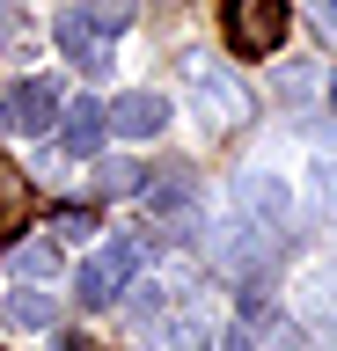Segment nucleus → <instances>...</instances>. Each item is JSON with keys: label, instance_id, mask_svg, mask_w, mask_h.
<instances>
[{"label": "nucleus", "instance_id": "nucleus-1", "mask_svg": "<svg viewBox=\"0 0 337 351\" xmlns=\"http://www.w3.org/2000/svg\"><path fill=\"white\" fill-rule=\"evenodd\" d=\"M132 271H139V241H132V234H117L103 256H89L81 271H73V300H81V307H111V300H117V285L132 278Z\"/></svg>", "mask_w": 337, "mask_h": 351}, {"label": "nucleus", "instance_id": "nucleus-2", "mask_svg": "<svg viewBox=\"0 0 337 351\" xmlns=\"http://www.w3.org/2000/svg\"><path fill=\"white\" fill-rule=\"evenodd\" d=\"M286 37V0H227V44L249 51V59H264L279 51Z\"/></svg>", "mask_w": 337, "mask_h": 351}, {"label": "nucleus", "instance_id": "nucleus-3", "mask_svg": "<svg viewBox=\"0 0 337 351\" xmlns=\"http://www.w3.org/2000/svg\"><path fill=\"white\" fill-rule=\"evenodd\" d=\"M51 117H59V81H23V88H8V103H0V125L15 139H37Z\"/></svg>", "mask_w": 337, "mask_h": 351}, {"label": "nucleus", "instance_id": "nucleus-4", "mask_svg": "<svg viewBox=\"0 0 337 351\" xmlns=\"http://www.w3.org/2000/svg\"><path fill=\"white\" fill-rule=\"evenodd\" d=\"M103 125H111L117 139H161V132H169V95L132 88V95H117V110H103Z\"/></svg>", "mask_w": 337, "mask_h": 351}, {"label": "nucleus", "instance_id": "nucleus-5", "mask_svg": "<svg viewBox=\"0 0 337 351\" xmlns=\"http://www.w3.org/2000/svg\"><path fill=\"white\" fill-rule=\"evenodd\" d=\"M59 51H67V59L81 66V73H111V51H103V37L89 29V15H81V8H73L67 22H59Z\"/></svg>", "mask_w": 337, "mask_h": 351}, {"label": "nucleus", "instance_id": "nucleus-6", "mask_svg": "<svg viewBox=\"0 0 337 351\" xmlns=\"http://www.w3.org/2000/svg\"><path fill=\"white\" fill-rule=\"evenodd\" d=\"M103 132H111V125H103V110H95V103H73V110H67V132H59V147L89 161V154L103 147Z\"/></svg>", "mask_w": 337, "mask_h": 351}, {"label": "nucleus", "instance_id": "nucleus-7", "mask_svg": "<svg viewBox=\"0 0 337 351\" xmlns=\"http://www.w3.org/2000/svg\"><path fill=\"white\" fill-rule=\"evenodd\" d=\"M51 315H59L51 293H8V300H0V322L8 329H51Z\"/></svg>", "mask_w": 337, "mask_h": 351}, {"label": "nucleus", "instance_id": "nucleus-8", "mask_svg": "<svg viewBox=\"0 0 337 351\" xmlns=\"http://www.w3.org/2000/svg\"><path fill=\"white\" fill-rule=\"evenodd\" d=\"M242 205H257V213H264V219H286V213H293V191H286V183H279V176L249 169V176H242Z\"/></svg>", "mask_w": 337, "mask_h": 351}, {"label": "nucleus", "instance_id": "nucleus-9", "mask_svg": "<svg viewBox=\"0 0 337 351\" xmlns=\"http://www.w3.org/2000/svg\"><path fill=\"white\" fill-rule=\"evenodd\" d=\"M81 15H89V29H95V37H117V29L132 22V0H89Z\"/></svg>", "mask_w": 337, "mask_h": 351}, {"label": "nucleus", "instance_id": "nucleus-10", "mask_svg": "<svg viewBox=\"0 0 337 351\" xmlns=\"http://www.w3.org/2000/svg\"><path fill=\"white\" fill-rule=\"evenodd\" d=\"M154 351H205L198 322H154Z\"/></svg>", "mask_w": 337, "mask_h": 351}, {"label": "nucleus", "instance_id": "nucleus-11", "mask_svg": "<svg viewBox=\"0 0 337 351\" xmlns=\"http://www.w3.org/2000/svg\"><path fill=\"white\" fill-rule=\"evenodd\" d=\"M95 191H147V169L139 161H103L95 169Z\"/></svg>", "mask_w": 337, "mask_h": 351}, {"label": "nucleus", "instance_id": "nucleus-12", "mask_svg": "<svg viewBox=\"0 0 337 351\" xmlns=\"http://www.w3.org/2000/svg\"><path fill=\"white\" fill-rule=\"evenodd\" d=\"M15 263H23L30 278H45V271H59V241H45V234L23 241V256H15Z\"/></svg>", "mask_w": 337, "mask_h": 351}, {"label": "nucleus", "instance_id": "nucleus-13", "mask_svg": "<svg viewBox=\"0 0 337 351\" xmlns=\"http://www.w3.org/2000/svg\"><path fill=\"white\" fill-rule=\"evenodd\" d=\"M330 110H337V73H330Z\"/></svg>", "mask_w": 337, "mask_h": 351}, {"label": "nucleus", "instance_id": "nucleus-14", "mask_svg": "<svg viewBox=\"0 0 337 351\" xmlns=\"http://www.w3.org/2000/svg\"><path fill=\"white\" fill-rule=\"evenodd\" d=\"M67 351H89V344H67Z\"/></svg>", "mask_w": 337, "mask_h": 351}]
</instances>
